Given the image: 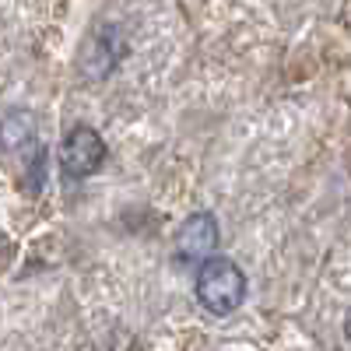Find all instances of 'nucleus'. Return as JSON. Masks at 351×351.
Segmentation results:
<instances>
[{"mask_svg": "<svg viewBox=\"0 0 351 351\" xmlns=\"http://www.w3.org/2000/svg\"><path fill=\"white\" fill-rule=\"evenodd\" d=\"M197 302L211 316H228L236 313L246 299V274L236 260L228 256H211L197 267Z\"/></svg>", "mask_w": 351, "mask_h": 351, "instance_id": "1", "label": "nucleus"}, {"mask_svg": "<svg viewBox=\"0 0 351 351\" xmlns=\"http://www.w3.org/2000/svg\"><path fill=\"white\" fill-rule=\"evenodd\" d=\"M106 155H109V148H106L102 134L88 123H77L60 141L56 162H60V172L67 180H84V176H95L106 165Z\"/></svg>", "mask_w": 351, "mask_h": 351, "instance_id": "2", "label": "nucleus"}, {"mask_svg": "<svg viewBox=\"0 0 351 351\" xmlns=\"http://www.w3.org/2000/svg\"><path fill=\"white\" fill-rule=\"evenodd\" d=\"M221 243V228L218 218L211 211H193L180 232H176V243H172V260L183 263V267H200L204 260H211L218 253Z\"/></svg>", "mask_w": 351, "mask_h": 351, "instance_id": "3", "label": "nucleus"}, {"mask_svg": "<svg viewBox=\"0 0 351 351\" xmlns=\"http://www.w3.org/2000/svg\"><path fill=\"white\" fill-rule=\"evenodd\" d=\"M120 39V32H116L112 25H102L99 32L84 43L81 49V74L84 77H92V81H102L112 74V67L120 64V56H123V43H116Z\"/></svg>", "mask_w": 351, "mask_h": 351, "instance_id": "4", "label": "nucleus"}, {"mask_svg": "<svg viewBox=\"0 0 351 351\" xmlns=\"http://www.w3.org/2000/svg\"><path fill=\"white\" fill-rule=\"evenodd\" d=\"M36 116L28 112V109H11L0 116V152H8V155H18L25 148H32L36 144Z\"/></svg>", "mask_w": 351, "mask_h": 351, "instance_id": "5", "label": "nucleus"}, {"mask_svg": "<svg viewBox=\"0 0 351 351\" xmlns=\"http://www.w3.org/2000/svg\"><path fill=\"white\" fill-rule=\"evenodd\" d=\"M344 337L351 341V306H348V313H344Z\"/></svg>", "mask_w": 351, "mask_h": 351, "instance_id": "6", "label": "nucleus"}]
</instances>
